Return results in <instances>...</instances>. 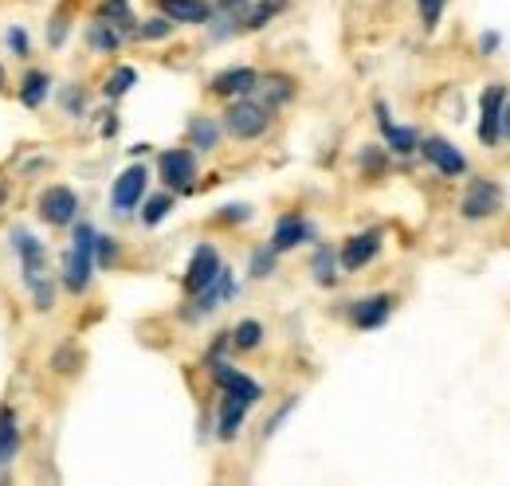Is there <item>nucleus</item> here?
<instances>
[{"label": "nucleus", "instance_id": "9d476101", "mask_svg": "<svg viewBox=\"0 0 510 486\" xmlns=\"http://www.w3.org/2000/svg\"><path fill=\"white\" fill-rule=\"evenodd\" d=\"M75 212H79V197H75L71 189L51 185V189L40 197V216L48 220V224L63 228V224H71V220H75Z\"/></svg>", "mask_w": 510, "mask_h": 486}, {"label": "nucleus", "instance_id": "5701e85b", "mask_svg": "<svg viewBox=\"0 0 510 486\" xmlns=\"http://www.w3.org/2000/svg\"><path fill=\"white\" fill-rule=\"evenodd\" d=\"M134 82H138V71H134V67H118V71H111V79H106L103 90H106V98H122Z\"/></svg>", "mask_w": 510, "mask_h": 486}, {"label": "nucleus", "instance_id": "2eb2a0df", "mask_svg": "<svg viewBox=\"0 0 510 486\" xmlns=\"http://www.w3.org/2000/svg\"><path fill=\"white\" fill-rule=\"evenodd\" d=\"M259 87V75H255L251 67H232V71H220V75L212 79V95H251V90Z\"/></svg>", "mask_w": 510, "mask_h": 486}, {"label": "nucleus", "instance_id": "6e6552de", "mask_svg": "<svg viewBox=\"0 0 510 486\" xmlns=\"http://www.w3.org/2000/svg\"><path fill=\"white\" fill-rule=\"evenodd\" d=\"M212 377L224 389V397H236V400H243V405H255V400L263 397L259 384H255L251 377H243L240 369H232V365H224L220 357H212Z\"/></svg>", "mask_w": 510, "mask_h": 486}, {"label": "nucleus", "instance_id": "b1692460", "mask_svg": "<svg viewBox=\"0 0 510 486\" xmlns=\"http://www.w3.org/2000/svg\"><path fill=\"white\" fill-rule=\"evenodd\" d=\"M98 20H103V24H122V27H130L134 12H130V4H126V0H106V4L98 8Z\"/></svg>", "mask_w": 510, "mask_h": 486}, {"label": "nucleus", "instance_id": "20e7f679", "mask_svg": "<svg viewBox=\"0 0 510 486\" xmlns=\"http://www.w3.org/2000/svg\"><path fill=\"white\" fill-rule=\"evenodd\" d=\"M498 204H503V189L487 177H475L468 185V192H463V216L468 220H483V216L498 212Z\"/></svg>", "mask_w": 510, "mask_h": 486}, {"label": "nucleus", "instance_id": "c9c22d12", "mask_svg": "<svg viewBox=\"0 0 510 486\" xmlns=\"http://www.w3.org/2000/svg\"><path fill=\"white\" fill-rule=\"evenodd\" d=\"M503 126H506V134H510V103L503 106Z\"/></svg>", "mask_w": 510, "mask_h": 486}, {"label": "nucleus", "instance_id": "7ed1b4c3", "mask_svg": "<svg viewBox=\"0 0 510 486\" xmlns=\"http://www.w3.org/2000/svg\"><path fill=\"white\" fill-rule=\"evenodd\" d=\"M271 122V110L259 106V103H236L232 110L224 114V126L232 137H240V142H251V137H259L267 130Z\"/></svg>", "mask_w": 510, "mask_h": 486}, {"label": "nucleus", "instance_id": "72a5a7b5", "mask_svg": "<svg viewBox=\"0 0 510 486\" xmlns=\"http://www.w3.org/2000/svg\"><path fill=\"white\" fill-rule=\"evenodd\" d=\"M495 48H498V35H495V32H483L479 51H483V55H495Z\"/></svg>", "mask_w": 510, "mask_h": 486}, {"label": "nucleus", "instance_id": "412c9836", "mask_svg": "<svg viewBox=\"0 0 510 486\" xmlns=\"http://www.w3.org/2000/svg\"><path fill=\"white\" fill-rule=\"evenodd\" d=\"M48 75L43 71H28L24 75V82H20V98H24V106H40L43 98H48Z\"/></svg>", "mask_w": 510, "mask_h": 486}, {"label": "nucleus", "instance_id": "473e14b6", "mask_svg": "<svg viewBox=\"0 0 510 486\" xmlns=\"http://www.w3.org/2000/svg\"><path fill=\"white\" fill-rule=\"evenodd\" d=\"M95 251H98V259H103V263L114 259V243L106 240V235H98V240H95Z\"/></svg>", "mask_w": 510, "mask_h": 486}, {"label": "nucleus", "instance_id": "393cba45", "mask_svg": "<svg viewBox=\"0 0 510 486\" xmlns=\"http://www.w3.org/2000/svg\"><path fill=\"white\" fill-rule=\"evenodd\" d=\"M90 48L95 51H114L118 48V32H111V24H103V20H95L90 24Z\"/></svg>", "mask_w": 510, "mask_h": 486}, {"label": "nucleus", "instance_id": "4c0bfd02", "mask_svg": "<svg viewBox=\"0 0 510 486\" xmlns=\"http://www.w3.org/2000/svg\"><path fill=\"white\" fill-rule=\"evenodd\" d=\"M0 82H4V71H0Z\"/></svg>", "mask_w": 510, "mask_h": 486}, {"label": "nucleus", "instance_id": "cd10ccee", "mask_svg": "<svg viewBox=\"0 0 510 486\" xmlns=\"http://www.w3.org/2000/svg\"><path fill=\"white\" fill-rule=\"evenodd\" d=\"M279 8H283V0H263L259 8H251V16L243 20V27H263V24L271 20V16L279 12Z\"/></svg>", "mask_w": 510, "mask_h": 486}, {"label": "nucleus", "instance_id": "f03ea898", "mask_svg": "<svg viewBox=\"0 0 510 486\" xmlns=\"http://www.w3.org/2000/svg\"><path fill=\"white\" fill-rule=\"evenodd\" d=\"M95 240L98 232L87 224L75 228V235H71V251H67V263H63V287L71 290V295H83L90 287V271H95Z\"/></svg>", "mask_w": 510, "mask_h": 486}, {"label": "nucleus", "instance_id": "4be33fe9", "mask_svg": "<svg viewBox=\"0 0 510 486\" xmlns=\"http://www.w3.org/2000/svg\"><path fill=\"white\" fill-rule=\"evenodd\" d=\"M259 342H263V326L255 322V318H243V322L232 329V345H240V350H255Z\"/></svg>", "mask_w": 510, "mask_h": 486}, {"label": "nucleus", "instance_id": "a211bd4d", "mask_svg": "<svg viewBox=\"0 0 510 486\" xmlns=\"http://www.w3.org/2000/svg\"><path fill=\"white\" fill-rule=\"evenodd\" d=\"M16 447H20V428H16V412L0 408V467L16 459Z\"/></svg>", "mask_w": 510, "mask_h": 486}, {"label": "nucleus", "instance_id": "f8f14e48", "mask_svg": "<svg viewBox=\"0 0 510 486\" xmlns=\"http://www.w3.org/2000/svg\"><path fill=\"white\" fill-rule=\"evenodd\" d=\"M158 8L173 24H208L212 20V4H208V0H158Z\"/></svg>", "mask_w": 510, "mask_h": 486}, {"label": "nucleus", "instance_id": "c756f323", "mask_svg": "<svg viewBox=\"0 0 510 486\" xmlns=\"http://www.w3.org/2000/svg\"><path fill=\"white\" fill-rule=\"evenodd\" d=\"M169 32H173V20H166V16H161V20H150V24H142V27H138L142 40H166Z\"/></svg>", "mask_w": 510, "mask_h": 486}, {"label": "nucleus", "instance_id": "2f4dec72", "mask_svg": "<svg viewBox=\"0 0 510 486\" xmlns=\"http://www.w3.org/2000/svg\"><path fill=\"white\" fill-rule=\"evenodd\" d=\"M8 48H16V55H24L28 51V35H24L20 27H12V32H8Z\"/></svg>", "mask_w": 510, "mask_h": 486}, {"label": "nucleus", "instance_id": "f257e3e1", "mask_svg": "<svg viewBox=\"0 0 510 486\" xmlns=\"http://www.w3.org/2000/svg\"><path fill=\"white\" fill-rule=\"evenodd\" d=\"M12 247H16V255H20V263H24V282L32 287V298H35V306L40 310H51V298H56V290H51V282H48V251H43V243L35 240L32 232H24V228H12Z\"/></svg>", "mask_w": 510, "mask_h": 486}, {"label": "nucleus", "instance_id": "dca6fc26", "mask_svg": "<svg viewBox=\"0 0 510 486\" xmlns=\"http://www.w3.org/2000/svg\"><path fill=\"white\" fill-rule=\"evenodd\" d=\"M306 240H311V224H306L303 216H283L275 224V232H271V247H275V251H290V247H298Z\"/></svg>", "mask_w": 510, "mask_h": 486}, {"label": "nucleus", "instance_id": "bb28decb", "mask_svg": "<svg viewBox=\"0 0 510 486\" xmlns=\"http://www.w3.org/2000/svg\"><path fill=\"white\" fill-rule=\"evenodd\" d=\"M314 279L322 282V287H330V282H334V251H330V247H318V255H314Z\"/></svg>", "mask_w": 510, "mask_h": 486}, {"label": "nucleus", "instance_id": "c85d7f7f", "mask_svg": "<svg viewBox=\"0 0 510 486\" xmlns=\"http://www.w3.org/2000/svg\"><path fill=\"white\" fill-rule=\"evenodd\" d=\"M271 271H275V247H271V251H267V247H259V251L251 255V274H255V279H267Z\"/></svg>", "mask_w": 510, "mask_h": 486}, {"label": "nucleus", "instance_id": "423d86ee", "mask_svg": "<svg viewBox=\"0 0 510 486\" xmlns=\"http://www.w3.org/2000/svg\"><path fill=\"white\" fill-rule=\"evenodd\" d=\"M158 169H161V181H166L169 189L189 192L193 189V177H197V158L189 150H166L158 161Z\"/></svg>", "mask_w": 510, "mask_h": 486}, {"label": "nucleus", "instance_id": "a878e982", "mask_svg": "<svg viewBox=\"0 0 510 486\" xmlns=\"http://www.w3.org/2000/svg\"><path fill=\"white\" fill-rule=\"evenodd\" d=\"M169 208H173V197H169V192H161V197H150V200H145L142 220L153 228V224H161V220L169 216Z\"/></svg>", "mask_w": 510, "mask_h": 486}, {"label": "nucleus", "instance_id": "6ab92c4d", "mask_svg": "<svg viewBox=\"0 0 510 486\" xmlns=\"http://www.w3.org/2000/svg\"><path fill=\"white\" fill-rule=\"evenodd\" d=\"M251 405H243V400L236 397H224V408H220V439H236V432H240L243 424V412H248Z\"/></svg>", "mask_w": 510, "mask_h": 486}, {"label": "nucleus", "instance_id": "e433bc0d", "mask_svg": "<svg viewBox=\"0 0 510 486\" xmlns=\"http://www.w3.org/2000/svg\"><path fill=\"white\" fill-rule=\"evenodd\" d=\"M220 4H224V8H236V4H243V0H220Z\"/></svg>", "mask_w": 510, "mask_h": 486}, {"label": "nucleus", "instance_id": "9b49d317", "mask_svg": "<svg viewBox=\"0 0 510 486\" xmlns=\"http://www.w3.org/2000/svg\"><path fill=\"white\" fill-rule=\"evenodd\" d=\"M421 150H424V158L444 173V177H460V173H468V161H463V153L455 150L452 142H444V137H424Z\"/></svg>", "mask_w": 510, "mask_h": 486}, {"label": "nucleus", "instance_id": "f704fd0d", "mask_svg": "<svg viewBox=\"0 0 510 486\" xmlns=\"http://www.w3.org/2000/svg\"><path fill=\"white\" fill-rule=\"evenodd\" d=\"M251 212H248V208H243V204H232V208H228V212H224V220H248Z\"/></svg>", "mask_w": 510, "mask_h": 486}, {"label": "nucleus", "instance_id": "0eeeda50", "mask_svg": "<svg viewBox=\"0 0 510 486\" xmlns=\"http://www.w3.org/2000/svg\"><path fill=\"white\" fill-rule=\"evenodd\" d=\"M145 181H150L145 165H130V169H122V177L114 181V192H111L114 212H130V208H138V204H142V197H145Z\"/></svg>", "mask_w": 510, "mask_h": 486}, {"label": "nucleus", "instance_id": "aec40b11", "mask_svg": "<svg viewBox=\"0 0 510 486\" xmlns=\"http://www.w3.org/2000/svg\"><path fill=\"white\" fill-rule=\"evenodd\" d=\"M189 137H193L197 150H216V142H220V126H216L212 118H193V122H189Z\"/></svg>", "mask_w": 510, "mask_h": 486}, {"label": "nucleus", "instance_id": "39448f33", "mask_svg": "<svg viewBox=\"0 0 510 486\" xmlns=\"http://www.w3.org/2000/svg\"><path fill=\"white\" fill-rule=\"evenodd\" d=\"M483 118H479V142L483 145H498L503 134V106H506V87H487L479 98Z\"/></svg>", "mask_w": 510, "mask_h": 486}, {"label": "nucleus", "instance_id": "4468645a", "mask_svg": "<svg viewBox=\"0 0 510 486\" xmlns=\"http://www.w3.org/2000/svg\"><path fill=\"white\" fill-rule=\"evenodd\" d=\"M389 314H393V298H389V295H373V298H358V302H353V322H358L361 329L385 326Z\"/></svg>", "mask_w": 510, "mask_h": 486}, {"label": "nucleus", "instance_id": "f3484780", "mask_svg": "<svg viewBox=\"0 0 510 486\" xmlns=\"http://www.w3.org/2000/svg\"><path fill=\"white\" fill-rule=\"evenodd\" d=\"M377 118H381V130H385V142H389V150H393V153H413L416 145H421L413 130H405V126H393V122H389V110H385V106H377Z\"/></svg>", "mask_w": 510, "mask_h": 486}, {"label": "nucleus", "instance_id": "1a4fd4ad", "mask_svg": "<svg viewBox=\"0 0 510 486\" xmlns=\"http://www.w3.org/2000/svg\"><path fill=\"white\" fill-rule=\"evenodd\" d=\"M216 274H220V255H216L212 243H200L193 251V263H189V271H185V290L189 295H200Z\"/></svg>", "mask_w": 510, "mask_h": 486}, {"label": "nucleus", "instance_id": "7c9ffc66", "mask_svg": "<svg viewBox=\"0 0 510 486\" xmlns=\"http://www.w3.org/2000/svg\"><path fill=\"white\" fill-rule=\"evenodd\" d=\"M421 4V20H424V27H436V20L444 16V0H416Z\"/></svg>", "mask_w": 510, "mask_h": 486}, {"label": "nucleus", "instance_id": "ddd939ff", "mask_svg": "<svg viewBox=\"0 0 510 486\" xmlns=\"http://www.w3.org/2000/svg\"><path fill=\"white\" fill-rule=\"evenodd\" d=\"M377 251H381V232L353 235V240H345V247H342V267L345 271H361Z\"/></svg>", "mask_w": 510, "mask_h": 486}]
</instances>
